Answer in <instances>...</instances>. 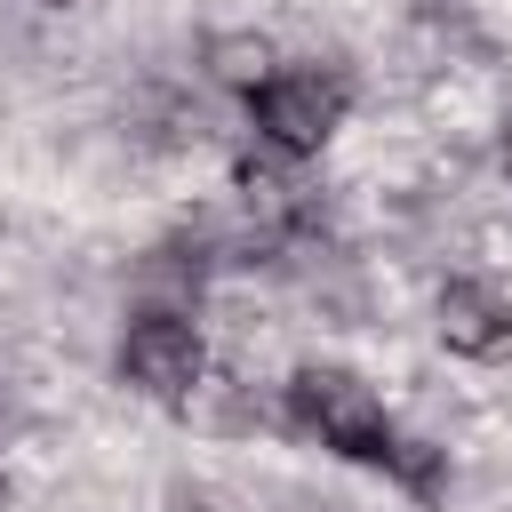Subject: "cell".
<instances>
[{
  "instance_id": "obj_1",
  "label": "cell",
  "mask_w": 512,
  "mask_h": 512,
  "mask_svg": "<svg viewBox=\"0 0 512 512\" xmlns=\"http://www.w3.org/2000/svg\"><path fill=\"white\" fill-rule=\"evenodd\" d=\"M288 408H296L304 432H320V448L376 456V464H384V448H392V416H384L376 384H360L352 368H296Z\"/></svg>"
},
{
  "instance_id": "obj_2",
  "label": "cell",
  "mask_w": 512,
  "mask_h": 512,
  "mask_svg": "<svg viewBox=\"0 0 512 512\" xmlns=\"http://www.w3.org/2000/svg\"><path fill=\"white\" fill-rule=\"evenodd\" d=\"M344 104H352L344 72H320V64L312 72H272L256 88V128L272 136V152H320L336 136Z\"/></svg>"
},
{
  "instance_id": "obj_3",
  "label": "cell",
  "mask_w": 512,
  "mask_h": 512,
  "mask_svg": "<svg viewBox=\"0 0 512 512\" xmlns=\"http://www.w3.org/2000/svg\"><path fill=\"white\" fill-rule=\"evenodd\" d=\"M120 376L136 392H152V400H192V384H200V328L176 320V312H144L128 328V344H120Z\"/></svg>"
},
{
  "instance_id": "obj_4",
  "label": "cell",
  "mask_w": 512,
  "mask_h": 512,
  "mask_svg": "<svg viewBox=\"0 0 512 512\" xmlns=\"http://www.w3.org/2000/svg\"><path fill=\"white\" fill-rule=\"evenodd\" d=\"M440 344L464 360H496L512 352V296L488 280H448L440 288Z\"/></svg>"
},
{
  "instance_id": "obj_5",
  "label": "cell",
  "mask_w": 512,
  "mask_h": 512,
  "mask_svg": "<svg viewBox=\"0 0 512 512\" xmlns=\"http://www.w3.org/2000/svg\"><path fill=\"white\" fill-rule=\"evenodd\" d=\"M208 80L256 96V88L272 80V40H264V32H216V40H208Z\"/></svg>"
},
{
  "instance_id": "obj_6",
  "label": "cell",
  "mask_w": 512,
  "mask_h": 512,
  "mask_svg": "<svg viewBox=\"0 0 512 512\" xmlns=\"http://www.w3.org/2000/svg\"><path fill=\"white\" fill-rule=\"evenodd\" d=\"M168 512H232V496H224V488H176Z\"/></svg>"
},
{
  "instance_id": "obj_7",
  "label": "cell",
  "mask_w": 512,
  "mask_h": 512,
  "mask_svg": "<svg viewBox=\"0 0 512 512\" xmlns=\"http://www.w3.org/2000/svg\"><path fill=\"white\" fill-rule=\"evenodd\" d=\"M504 168H512V112H504Z\"/></svg>"
},
{
  "instance_id": "obj_8",
  "label": "cell",
  "mask_w": 512,
  "mask_h": 512,
  "mask_svg": "<svg viewBox=\"0 0 512 512\" xmlns=\"http://www.w3.org/2000/svg\"><path fill=\"white\" fill-rule=\"evenodd\" d=\"M48 8H64V0H48Z\"/></svg>"
}]
</instances>
